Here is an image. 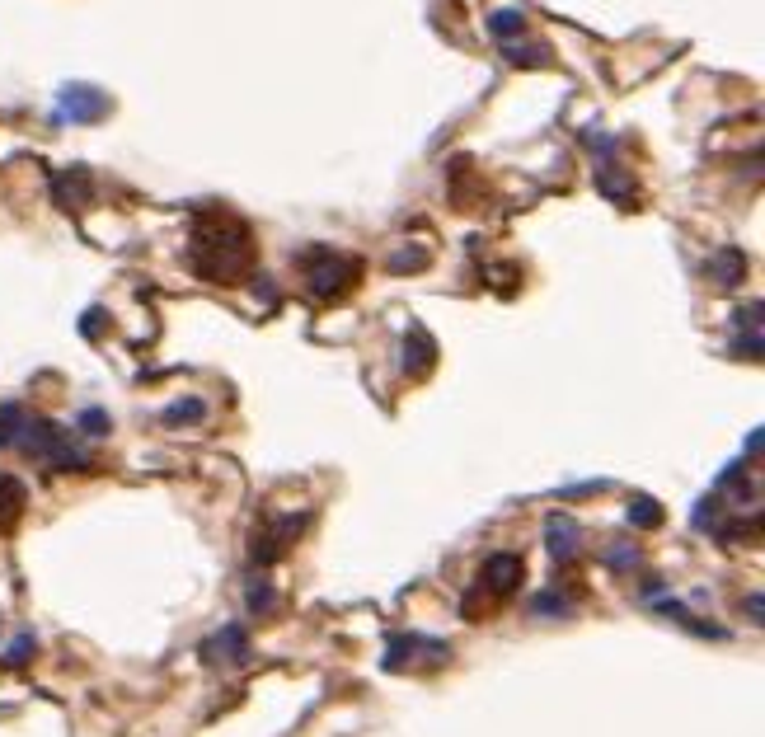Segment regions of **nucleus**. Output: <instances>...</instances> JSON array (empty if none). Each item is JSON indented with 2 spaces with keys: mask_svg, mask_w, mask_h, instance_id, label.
I'll list each match as a JSON object with an SVG mask.
<instances>
[{
  "mask_svg": "<svg viewBox=\"0 0 765 737\" xmlns=\"http://www.w3.org/2000/svg\"><path fill=\"white\" fill-rule=\"evenodd\" d=\"M723 498L719 493H704L700 503H695V512H690V526L695 531H709V536H719V526H723Z\"/></svg>",
  "mask_w": 765,
  "mask_h": 737,
  "instance_id": "nucleus-19",
  "label": "nucleus"
},
{
  "mask_svg": "<svg viewBox=\"0 0 765 737\" xmlns=\"http://www.w3.org/2000/svg\"><path fill=\"white\" fill-rule=\"evenodd\" d=\"M296 268L306 277V292L315 301H338L343 292L357 287V277H362V259H352V254H338L329 245H310L296 254Z\"/></svg>",
  "mask_w": 765,
  "mask_h": 737,
  "instance_id": "nucleus-4",
  "label": "nucleus"
},
{
  "mask_svg": "<svg viewBox=\"0 0 765 737\" xmlns=\"http://www.w3.org/2000/svg\"><path fill=\"white\" fill-rule=\"evenodd\" d=\"M29 658H33V639L29 634H19L15 648H10V662H29Z\"/></svg>",
  "mask_w": 765,
  "mask_h": 737,
  "instance_id": "nucleus-26",
  "label": "nucleus"
},
{
  "mask_svg": "<svg viewBox=\"0 0 765 737\" xmlns=\"http://www.w3.org/2000/svg\"><path fill=\"white\" fill-rule=\"evenodd\" d=\"M503 57L512 66H545V62H550V47L521 43V38H517V43H503Z\"/></svg>",
  "mask_w": 765,
  "mask_h": 737,
  "instance_id": "nucleus-21",
  "label": "nucleus"
},
{
  "mask_svg": "<svg viewBox=\"0 0 765 737\" xmlns=\"http://www.w3.org/2000/svg\"><path fill=\"white\" fill-rule=\"evenodd\" d=\"M52 198L62 202L66 212H80V207L90 202V174H85L80 165H71L66 174H57V179H52Z\"/></svg>",
  "mask_w": 765,
  "mask_h": 737,
  "instance_id": "nucleus-10",
  "label": "nucleus"
},
{
  "mask_svg": "<svg viewBox=\"0 0 765 737\" xmlns=\"http://www.w3.org/2000/svg\"><path fill=\"white\" fill-rule=\"evenodd\" d=\"M432 362H437V338L423 329V324H414L409 334H404V376H428Z\"/></svg>",
  "mask_w": 765,
  "mask_h": 737,
  "instance_id": "nucleus-9",
  "label": "nucleus"
},
{
  "mask_svg": "<svg viewBox=\"0 0 765 737\" xmlns=\"http://www.w3.org/2000/svg\"><path fill=\"white\" fill-rule=\"evenodd\" d=\"M0 446L5 451H24L29 461H43L47 470H62V475L90 470L85 446L66 428H57L52 418L33 414L29 404H0Z\"/></svg>",
  "mask_w": 765,
  "mask_h": 737,
  "instance_id": "nucleus-1",
  "label": "nucleus"
},
{
  "mask_svg": "<svg viewBox=\"0 0 765 737\" xmlns=\"http://www.w3.org/2000/svg\"><path fill=\"white\" fill-rule=\"evenodd\" d=\"M573 606H578V597L564 592V587H545V592L531 597V615H545V620H568Z\"/></svg>",
  "mask_w": 765,
  "mask_h": 737,
  "instance_id": "nucleus-13",
  "label": "nucleus"
},
{
  "mask_svg": "<svg viewBox=\"0 0 765 737\" xmlns=\"http://www.w3.org/2000/svg\"><path fill=\"white\" fill-rule=\"evenodd\" d=\"M24 503H29L24 479H15V475H5V470H0V536H5V531H15V522L24 517Z\"/></svg>",
  "mask_w": 765,
  "mask_h": 737,
  "instance_id": "nucleus-12",
  "label": "nucleus"
},
{
  "mask_svg": "<svg viewBox=\"0 0 765 737\" xmlns=\"http://www.w3.org/2000/svg\"><path fill=\"white\" fill-rule=\"evenodd\" d=\"M113 99L99 85H62L57 94V123H104Z\"/></svg>",
  "mask_w": 765,
  "mask_h": 737,
  "instance_id": "nucleus-5",
  "label": "nucleus"
},
{
  "mask_svg": "<svg viewBox=\"0 0 765 737\" xmlns=\"http://www.w3.org/2000/svg\"><path fill=\"white\" fill-rule=\"evenodd\" d=\"M601 564H606L611 573H629V569H639L643 564V550L629 536H615L611 545H606V554H601Z\"/></svg>",
  "mask_w": 765,
  "mask_h": 737,
  "instance_id": "nucleus-14",
  "label": "nucleus"
},
{
  "mask_svg": "<svg viewBox=\"0 0 765 737\" xmlns=\"http://www.w3.org/2000/svg\"><path fill=\"white\" fill-rule=\"evenodd\" d=\"M198 658L212 662V667H235V662H245L249 658V630L240 620H235V625H221L212 639H202Z\"/></svg>",
  "mask_w": 765,
  "mask_h": 737,
  "instance_id": "nucleus-6",
  "label": "nucleus"
},
{
  "mask_svg": "<svg viewBox=\"0 0 765 737\" xmlns=\"http://www.w3.org/2000/svg\"><path fill=\"white\" fill-rule=\"evenodd\" d=\"M108 329V310L104 306H94V310H85V315H80V334L85 338H99Z\"/></svg>",
  "mask_w": 765,
  "mask_h": 737,
  "instance_id": "nucleus-25",
  "label": "nucleus"
},
{
  "mask_svg": "<svg viewBox=\"0 0 765 737\" xmlns=\"http://www.w3.org/2000/svg\"><path fill=\"white\" fill-rule=\"evenodd\" d=\"M761 606H765L761 597H747V620H751V625H761V620H765V611H761Z\"/></svg>",
  "mask_w": 765,
  "mask_h": 737,
  "instance_id": "nucleus-27",
  "label": "nucleus"
},
{
  "mask_svg": "<svg viewBox=\"0 0 765 737\" xmlns=\"http://www.w3.org/2000/svg\"><path fill=\"white\" fill-rule=\"evenodd\" d=\"M418 648H423V639H418V634H395V639H390V648H385L381 667H385V672H404Z\"/></svg>",
  "mask_w": 765,
  "mask_h": 737,
  "instance_id": "nucleus-18",
  "label": "nucleus"
},
{
  "mask_svg": "<svg viewBox=\"0 0 765 737\" xmlns=\"http://www.w3.org/2000/svg\"><path fill=\"white\" fill-rule=\"evenodd\" d=\"M545 550H550L554 564H568V559H578V550H582V526H578V517H568V512H550V517H545Z\"/></svg>",
  "mask_w": 765,
  "mask_h": 737,
  "instance_id": "nucleus-7",
  "label": "nucleus"
},
{
  "mask_svg": "<svg viewBox=\"0 0 765 737\" xmlns=\"http://www.w3.org/2000/svg\"><path fill=\"white\" fill-rule=\"evenodd\" d=\"M207 418V404L198 400V395H188V400H174L160 409V423L165 428H188V423H202Z\"/></svg>",
  "mask_w": 765,
  "mask_h": 737,
  "instance_id": "nucleus-15",
  "label": "nucleus"
},
{
  "mask_svg": "<svg viewBox=\"0 0 765 737\" xmlns=\"http://www.w3.org/2000/svg\"><path fill=\"white\" fill-rule=\"evenodd\" d=\"M733 353L747 357V362H761L765 357V338L761 329H733Z\"/></svg>",
  "mask_w": 765,
  "mask_h": 737,
  "instance_id": "nucleus-24",
  "label": "nucleus"
},
{
  "mask_svg": "<svg viewBox=\"0 0 765 737\" xmlns=\"http://www.w3.org/2000/svg\"><path fill=\"white\" fill-rule=\"evenodd\" d=\"M521 583H526V564H521V554H512V550L489 554V559L479 564V573H475V583H470V592L460 597V615L479 620V615L498 611L503 601L517 597Z\"/></svg>",
  "mask_w": 765,
  "mask_h": 737,
  "instance_id": "nucleus-3",
  "label": "nucleus"
},
{
  "mask_svg": "<svg viewBox=\"0 0 765 737\" xmlns=\"http://www.w3.org/2000/svg\"><path fill=\"white\" fill-rule=\"evenodd\" d=\"M704 277H709L714 287H723V292H733V287H742V282H747V254H742L737 245H723L719 254H709Z\"/></svg>",
  "mask_w": 765,
  "mask_h": 737,
  "instance_id": "nucleus-8",
  "label": "nucleus"
},
{
  "mask_svg": "<svg viewBox=\"0 0 765 737\" xmlns=\"http://www.w3.org/2000/svg\"><path fill=\"white\" fill-rule=\"evenodd\" d=\"M597 188H601V198H611V202H620V207H629L634 202V179H629V169L625 165H615V160H601L597 165Z\"/></svg>",
  "mask_w": 765,
  "mask_h": 737,
  "instance_id": "nucleus-11",
  "label": "nucleus"
},
{
  "mask_svg": "<svg viewBox=\"0 0 765 737\" xmlns=\"http://www.w3.org/2000/svg\"><path fill=\"white\" fill-rule=\"evenodd\" d=\"M423 263H428V245H404L385 259V268H390V273H418Z\"/></svg>",
  "mask_w": 765,
  "mask_h": 737,
  "instance_id": "nucleus-22",
  "label": "nucleus"
},
{
  "mask_svg": "<svg viewBox=\"0 0 765 737\" xmlns=\"http://www.w3.org/2000/svg\"><path fill=\"white\" fill-rule=\"evenodd\" d=\"M625 522L639 526V531H653V526H662V503H653V498H634V503L625 507Z\"/></svg>",
  "mask_w": 765,
  "mask_h": 737,
  "instance_id": "nucleus-20",
  "label": "nucleus"
},
{
  "mask_svg": "<svg viewBox=\"0 0 765 737\" xmlns=\"http://www.w3.org/2000/svg\"><path fill=\"white\" fill-rule=\"evenodd\" d=\"M188 268L216 287H235L254 268V235L235 216H207L188 240Z\"/></svg>",
  "mask_w": 765,
  "mask_h": 737,
  "instance_id": "nucleus-2",
  "label": "nucleus"
},
{
  "mask_svg": "<svg viewBox=\"0 0 765 737\" xmlns=\"http://www.w3.org/2000/svg\"><path fill=\"white\" fill-rule=\"evenodd\" d=\"M245 601H249V611H254V615H268V611L277 606V587L268 583L259 569H254V573L245 578Z\"/></svg>",
  "mask_w": 765,
  "mask_h": 737,
  "instance_id": "nucleus-17",
  "label": "nucleus"
},
{
  "mask_svg": "<svg viewBox=\"0 0 765 737\" xmlns=\"http://www.w3.org/2000/svg\"><path fill=\"white\" fill-rule=\"evenodd\" d=\"M76 432H80V437H94V442H99V437H108V432H113V423H108V414L94 404V409H80V414H76Z\"/></svg>",
  "mask_w": 765,
  "mask_h": 737,
  "instance_id": "nucleus-23",
  "label": "nucleus"
},
{
  "mask_svg": "<svg viewBox=\"0 0 765 737\" xmlns=\"http://www.w3.org/2000/svg\"><path fill=\"white\" fill-rule=\"evenodd\" d=\"M489 33H493V43L498 47L517 43L521 33H526V15H521V10H489Z\"/></svg>",
  "mask_w": 765,
  "mask_h": 737,
  "instance_id": "nucleus-16",
  "label": "nucleus"
}]
</instances>
